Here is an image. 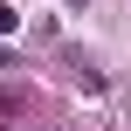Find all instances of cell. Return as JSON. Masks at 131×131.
<instances>
[{
  "mask_svg": "<svg viewBox=\"0 0 131 131\" xmlns=\"http://www.w3.org/2000/svg\"><path fill=\"white\" fill-rule=\"evenodd\" d=\"M0 35H14V7H0Z\"/></svg>",
  "mask_w": 131,
  "mask_h": 131,
  "instance_id": "cell-1",
  "label": "cell"
}]
</instances>
